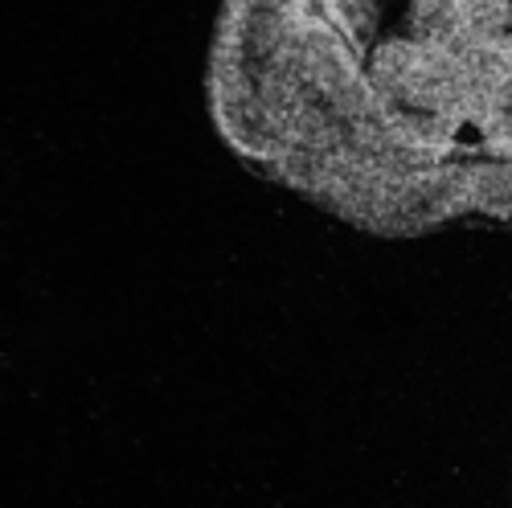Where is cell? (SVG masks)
Returning <instances> with one entry per match:
<instances>
[{"label":"cell","mask_w":512,"mask_h":508,"mask_svg":"<svg viewBox=\"0 0 512 508\" xmlns=\"http://www.w3.org/2000/svg\"><path fill=\"white\" fill-rule=\"evenodd\" d=\"M213 132L373 238L512 230V0H222Z\"/></svg>","instance_id":"6da1fadb"}]
</instances>
